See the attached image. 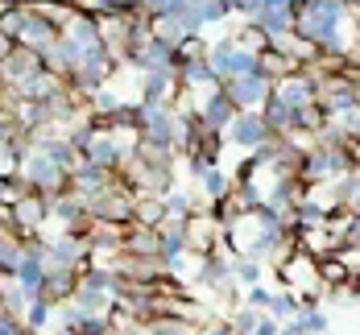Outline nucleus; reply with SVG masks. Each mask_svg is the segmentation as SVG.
Listing matches in <instances>:
<instances>
[{"mask_svg":"<svg viewBox=\"0 0 360 335\" xmlns=\"http://www.w3.org/2000/svg\"><path fill=\"white\" fill-rule=\"evenodd\" d=\"M224 96L236 104V112H261L269 104V96H274V79H265V74H245V79H232V83H224Z\"/></svg>","mask_w":360,"mask_h":335,"instance_id":"1","label":"nucleus"},{"mask_svg":"<svg viewBox=\"0 0 360 335\" xmlns=\"http://www.w3.org/2000/svg\"><path fill=\"white\" fill-rule=\"evenodd\" d=\"M63 37V25H54L50 17H41V13H34L30 4H25V17H21V29H17V46H25V50H34V54H46L54 41Z\"/></svg>","mask_w":360,"mask_h":335,"instance_id":"2","label":"nucleus"},{"mask_svg":"<svg viewBox=\"0 0 360 335\" xmlns=\"http://www.w3.org/2000/svg\"><path fill=\"white\" fill-rule=\"evenodd\" d=\"M224 137H228L232 145H240V149H252V153H261V149L274 141V133H269V124H265L261 112H240V116L228 124Z\"/></svg>","mask_w":360,"mask_h":335,"instance_id":"3","label":"nucleus"},{"mask_svg":"<svg viewBox=\"0 0 360 335\" xmlns=\"http://www.w3.org/2000/svg\"><path fill=\"white\" fill-rule=\"evenodd\" d=\"M236 116H240V112H236V104L224 96V87H216V91L207 96V104L199 108V120H203L212 133H228V124H232Z\"/></svg>","mask_w":360,"mask_h":335,"instance_id":"4","label":"nucleus"},{"mask_svg":"<svg viewBox=\"0 0 360 335\" xmlns=\"http://www.w3.org/2000/svg\"><path fill=\"white\" fill-rule=\"evenodd\" d=\"M21 327L30 335H50V327H54V302L34 298V302L25 306V315H21Z\"/></svg>","mask_w":360,"mask_h":335,"instance_id":"5","label":"nucleus"},{"mask_svg":"<svg viewBox=\"0 0 360 335\" xmlns=\"http://www.w3.org/2000/svg\"><path fill=\"white\" fill-rule=\"evenodd\" d=\"M265 315H269V319H278V323H290V319H298V315H302V298L294 294V290H278Z\"/></svg>","mask_w":360,"mask_h":335,"instance_id":"6","label":"nucleus"},{"mask_svg":"<svg viewBox=\"0 0 360 335\" xmlns=\"http://www.w3.org/2000/svg\"><path fill=\"white\" fill-rule=\"evenodd\" d=\"M232 282L245 286V290H249V286H261V261L257 257H236L232 261Z\"/></svg>","mask_w":360,"mask_h":335,"instance_id":"7","label":"nucleus"},{"mask_svg":"<svg viewBox=\"0 0 360 335\" xmlns=\"http://www.w3.org/2000/svg\"><path fill=\"white\" fill-rule=\"evenodd\" d=\"M25 195H30V186L21 183L17 174H0V207H8V211H13Z\"/></svg>","mask_w":360,"mask_h":335,"instance_id":"8","label":"nucleus"},{"mask_svg":"<svg viewBox=\"0 0 360 335\" xmlns=\"http://www.w3.org/2000/svg\"><path fill=\"white\" fill-rule=\"evenodd\" d=\"M269 302H274V294H269L265 286H249V290H245V306H252V310H261V315L269 310Z\"/></svg>","mask_w":360,"mask_h":335,"instance_id":"9","label":"nucleus"},{"mask_svg":"<svg viewBox=\"0 0 360 335\" xmlns=\"http://www.w3.org/2000/svg\"><path fill=\"white\" fill-rule=\"evenodd\" d=\"M252 335H282V323H278V319H269V315H261V319H257V327H252Z\"/></svg>","mask_w":360,"mask_h":335,"instance_id":"10","label":"nucleus"},{"mask_svg":"<svg viewBox=\"0 0 360 335\" xmlns=\"http://www.w3.org/2000/svg\"><path fill=\"white\" fill-rule=\"evenodd\" d=\"M0 335H30V331L21 327V319H13V315L0 310Z\"/></svg>","mask_w":360,"mask_h":335,"instance_id":"11","label":"nucleus"},{"mask_svg":"<svg viewBox=\"0 0 360 335\" xmlns=\"http://www.w3.org/2000/svg\"><path fill=\"white\" fill-rule=\"evenodd\" d=\"M199 335H236V331H232V323H228V319H212Z\"/></svg>","mask_w":360,"mask_h":335,"instance_id":"12","label":"nucleus"}]
</instances>
